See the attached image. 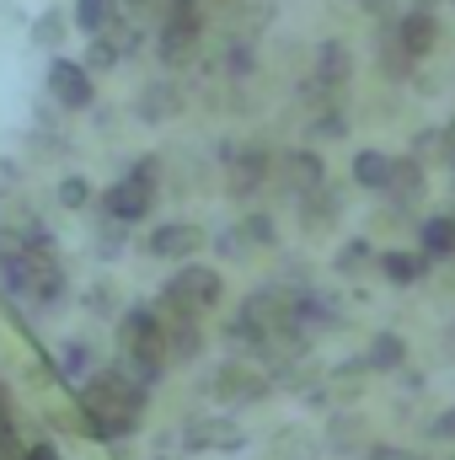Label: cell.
Here are the masks:
<instances>
[{"instance_id":"3","label":"cell","mask_w":455,"mask_h":460,"mask_svg":"<svg viewBox=\"0 0 455 460\" xmlns=\"http://www.w3.org/2000/svg\"><path fill=\"white\" fill-rule=\"evenodd\" d=\"M81 412H145V385L129 369H92L81 380Z\"/></svg>"},{"instance_id":"15","label":"cell","mask_w":455,"mask_h":460,"mask_svg":"<svg viewBox=\"0 0 455 460\" xmlns=\"http://www.w3.org/2000/svg\"><path fill=\"white\" fill-rule=\"evenodd\" d=\"M424 257H455V215H434L424 220Z\"/></svg>"},{"instance_id":"20","label":"cell","mask_w":455,"mask_h":460,"mask_svg":"<svg viewBox=\"0 0 455 460\" xmlns=\"http://www.w3.org/2000/svg\"><path fill=\"white\" fill-rule=\"evenodd\" d=\"M92 358H97V353H92L86 343H65V364H59V369H65V375L81 385V380L92 375Z\"/></svg>"},{"instance_id":"12","label":"cell","mask_w":455,"mask_h":460,"mask_svg":"<svg viewBox=\"0 0 455 460\" xmlns=\"http://www.w3.org/2000/svg\"><path fill=\"white\" fill-rule=\"evenodd\" d=\"M353 182L370 188V193H386V182H391V155H386V150H359V155H353Z\"/></svg>"},{"instance_id":"16","label":"cell","mask_w":455,"mask_h":460,"mask_svg":"<svg viewBox=\"0 0 455 460\" xmlns=\"http://www.w3.org/2000/svg\"><path fill=\"white\" fill-rule=\"evenodd\" d=\"M317 86H322V92H343V86H348V54H343V43H327V49H322V59H317Z\"/></svg>"},{"instance_id":"8","label":"cell","mask_w":455,"mask_h":460,"mask_svg":"<svg viewBox=\"0 0 455 460\" xmlns=\"http://www.w3.org/2000/svg\"><path fill=\"white\" fill-rule=\"evenodd\" d=\"M226 166H230V193L246 199V193H257V182H263V172H268V150H257V145L226 150Z\"/></svg>"},{"instance_id":"17","label":"cell","mask_w":455,"mask_h":460,"mask_svg":"<svg viewBox=\"0 0 455 460\" xmlns=\"http://www.w3.org/2000/svg\"><path fill=\"white\" fill-rule=\"evenodd\" d=\"M113 16H118L113 0H76V27H81V32H92V38H97V32H108V27H113Z\"/></svg>"},{"instance_id":"19","label":"cell","mask_w":455,"mask_h":460,"mask_svg":"<svg viewBox=\"0 0 455 460\" xmlns=\"http://www.w3.org/2000/svg\"><path fill=\"white\" fill-rule=\"evenodd\" d=\"M402 358H407V343L402 338H375L370 353H364V369H397Z\"/></svg>"},{"instance_id":"6","label":"cell","mask_w":455,"mask_h":460,"mask_svg":"<svg viewBox=\"0 0 455 460\" xmlns=\"http://www.w3.org/2000/svg\"><path fill=\"white\" fill-rule=\"evenodd\" d=\"M49 97H54L65 113L92 108V70L76 65V59H54V65H49Z\"/></svg>"},{"instance_id":"18","label":"cell","mask_w":455,"mask_h":460,"mask_svg":"<svg viewBox=\"0 0 455 460\" xmlns=\"http://www.w3.org/2000/svg\"><path fill=\"white\" fill-rule=\"evenodd\" d=\"M386 193H397V199H418V193H424V166H418V161H391V182H386Z\"/></svg>"},{"instance_id":"4","label":"cell","mask_w":455,"mask_h":460,"mask_svg":"<svg viewBox=\"0 0 455 460\" xmlns=\"http://www.w3.org/2000/svg\"><path fill=\"white\" fill-rule=\"evenodd\" d=\"M183 445L193 450V456H210V450H246V434H241V423L236 418H220V412H199V418H188L183 423Z\"/></svg>"},{"instance_id":"21","label":"cell","mask_w":455,"mask_h":460,"mask_svg":"<svg viewBox=\"0 0 455 460\" xmlns=\"http://www.w3.org/2000/svg\"><path fill=\"white\" fill-rule=\"evenodd\" d=\"M59 204L65 209H92V182L86 177H65L59 182Z\"/></svg>"},{"instance_id":"26","label":"cell","mask_w":455,"mask_h":460,"mask_svg":"<svg viewBox=\"0 0 455 460\" xmlns=\"http://www.w3.org/2000/svg\"><path fill=\"white\" fill-rule=\"evenodd\" d=\"M0 418H11V385L0 380Z\"/></svg>"},{"instance_id":"2","label":"cell","mask_w":455,"mask_h":460,"mask_svg":"<svg viewBox=\"0 0 455 460\" xmlns=\"http://www.w3.org/2000/svg\"><path fill=\"white\" fill-rule=\"evenodd\" d=\"M156 161H139L129 177H118L113 188L103 193V215L118 220V226H134V220H145L150 209H156Z\"/></svg>"},{"instance_id":"11","label":"cell","mask_w":455,"mask_h":460,"mask_svg":"<svg viewBox=\"0 0 455 460\" xmlns=\"http://www.w3.org/2000/svg\"><path fill=\"white\" fill-rule=\"evenodd\" d=\"M284 188L300 193V199H306L311 188H322V161H317L311 150H295V155L284 161Z\"/></svg>"},{"instance_id":"13","label":"cell","mask_w":455,"mask_h":460,"mask_svg":"<svg viewBox=\"0 0 455 460\" xmlns=\"http://www.w3.org/2000/svg\"><path fill=\"white\" fill-rule=\"evenodd\" d=\"M380 273H386L391 284H418V279L429 273V257H424V252H386V257H380Z\"/></svg>"},{"instance_id":"22","label":"cell","mask_w":455,"mask_h":460,"mask_svg":"<svg viewBox=\"0 0 455 460\" xmlns=\"http://www.w3.org/2000/svg\"><path fill=\"white\" fill-rule=\"evenodd\" d=\"M32 38H38V43H49V49H54V43H59V38H65V22H59V16H54V11H49V16H43V22H38V27H32Z\"/></svg>"},{"instance_id":"10","label":"cell","mask_w":455,"mask_h":460,"mask_svg":"<svg viewBox=\"0 0 455 460\" xmlns=\"http://www.w3.org/2000/svg\"><path fill=\"white\" fill-rule=\"evenodd\" d=\"M161 348H166V364H193V358L204 353V332H199V322H166Z\"/></svg>"},{"instance_id":"7","label":"cell","mask_w":455,"mask_h":460,"mask_svg":"<svg viewBox=\"0 0 455 460\" xmlns=\"http://www.w3.org/2000/svg\"><path fill=\"white\" fill-rule=\"evenodd\" d=\"M199 246H204V230H199V226H177V220H172V226L150 230V252H156V257H166V262H172V257H177V262H188Z\"/></svg>"},{"instance_id":"23","label":"cell","mask_w":455,"mask_h":460,"mask_svg":"<svg viewBox=\"0 0 455 460\" xmlns=\"http://www.w3.org/2000/svg\"><path fill=\"white\" fill-rule=\"evenodd\" d=\"M364 262H370V246H364V241H353V246H343V252H338L343 273H348V268H364Z\"/></svg>"},{"instance_id":"24","label":"cell","mask_w":455,"mask_h":460,"mask_svg":"<svg viewBox=\"0 0 455 460\" xmlns=\"http://www.w3.org/2000/svg\"><path fill=\"white\" fill-rule=\"evenodd\" d=\"M241 230H246V241H263V246L273 241V220H268V215H252Z\"/></svg>"},{"instance_id":"5","label":"cell","mask_w":455,"mask_h":460,"mask_svg":"<svg viewBox=\"0 0 455 460\" xmlns=\"http://www.w3.org/2000/svg\"><path fill=\"white\" fill-rule=\"evenodd\" d=\"M268 375L263 369H252V364H220V375L210 380V391L220 396V402H230V407H252V402H263L268 396Z\"/></svg>"},{"instance_id":"25","label":"cell","mask_w":455,"mask_h":460,"mask_svg":"<svg viewBox=\"0 0 455 460\" xmlns=\"http://www.w3.org/2000/svg\"><path fill=\"white\" fill-rule=\"evenodd\" d=\"M22 460H65V456H59V445H54V439H43V445H27Z\"/></svg>"},{"instance_id":"9","label":"cell","mask_w":455,"mask_h":460,"mask_svg":"<svg viewBox=\"0 0 455 460\" xmlns=\"http://www.w3.org/2000/svg\"><path fill=\"white\" fill-rule=\"evenodd\" d=\"M434 38H440V27H434L429 11H407V16L397 22V49H402L407 59H424V54L434 49Z\"/></svg>"},{"instance_id":"14","label":"cell","mask_w":455,"mask_h":460,"mask_svg":"<svg viewBox=\"0 0 455 460\" xmlns=\"http://www.w3.org/2000/svg\"><path fill=\"white\" fill-rule=\"evenodd\" d=\"M300 220H306L311 235H317V230H327L333 220H338V199H333L327 188H311V193L300 199Z\"/></svg>"},{"instance_id":"1","label":"cell","mask_w":455,"mask_h":460,"mask_svg":"<svg viewBox=\"0 0 455 460\" xmlns=\"http://www.w3.org/2000/svg\"><path fill=\"white\" fill-rule=\"evenodd\" d=\"M220 273L215 268H199V262H183L177 279H166L161 289V305L172 311V322H199L210 305H220Z\"/></svg>"}]
</instances>
